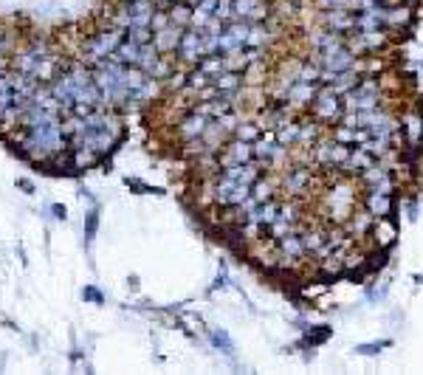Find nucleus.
Listing matches in <instances>:
<instances>
[{
    "instance_id": "46",
    "label": "nucleus",
    "mask_w": 423,
    "mask_h": 375,
    "mask_svg": "<svg viewBox=\"0 0 423 375\" xmlns=\"http://www.w3.org/2000/svg\"><path fill=\"white\" fill-rule=\"evenodd\" d=\"M51 212H54V218H60V221H65V206H51Z\"/></svg>"
},
{
    "instance_id": "39",
    "label": "nucleus",
    "mask_w": 423,
    "mask_h": 375,
    "mask_svg": "<svg viewBox=\"0 0 423 375\" xmlns=\"http://www.w3.org/2000/svg\"><path fill=\"white\" fill-rule=\"evenodd\" d=\"M327 291V285L322 282V285H302V296L305 299H316V296H322Z\"/></svg>"
},
{
    "instance_id": "27",
    "label": "nucleus",
    "mask_w": 423,
    "mask_h": 375,
    "mask_svg": "<svg viewBox=\"0 0 423 375\" xmlns=\"http://www.w3.org/2000/svg\"><path fill=\"white\" fill-rule=\"evenodd\" d=\"M302 235V243H305V249H308V257H313L325 243H327V229H302L299 232Z\"/></svg>"
},
{
    "instance_id": "34",
    "label": "nucleus",
    "mask_w": 423,
    "mask_h": 375,
    "mask_svg": "<svg viewBox=\"0 0 423 375\" xmlns=\"http://www.w3.org/2000/svg\"><path fill=\"white\" fill-rule=\"evenodd\" d=\"M172 71H175V65H172V63L161 54V60L155 63V68L150 71V77H152V79H169V77H172Z\"/></svg>"
},
{
    "instance_id": "8",
    "label": "nucleus",
    "mask_w": 423,
    "mask_h": 375,
    "mask_svg": "<svg viewBox=\"0 0 423 375\" xmlns=\"http://www.w3.org/2000/svg\"><path fill=\"white\" fill-rule=\"evenodd\" d=\"M319 57V63H322V68H327V71H333V74H339V71H350L353 65H356V51L344 43V46H336V48H330V51H325V54H316Z\"/></svg>"
},
{
    "instance_id": "37",
    "label": "nucleus",
    "mask_w": 423,
    "mask_h": 375,
    "mask_svg": "<svg viewBox=\"0 0 423 375\" xmlns=\"http://www.w3.org/2000/svg\"><path fill=\"white\" fill-rule=\"evenodd\" d=\"M127 37H130L133 43L144 46V43H150V40H152V29H127Z\"/></svg>"
},
{
    "instance_id": "2",
    "label": "nucleus",
    "mask_w": 423,
    "mask_h": 375,
    "mask_svg": "<svg viewBox=\"0 0 423 375\" xmlns=\"http://www.w3.org/2000/svg\"><path fill=\"white\" fill-rule=\"evenodd\" d=\"M124 37H127V29H122V26H116V29H110V32H102V34L91 37V40L85 43V60L93 63V65H99L102 60H108V57L124 43Z\"/></svg>"
},
{
    "instance_id": "24",
    "label": "nucleus",
    "mask_w": 423,
    "mask_h": 375,
    "mask_svg": "<svg viewBox=\"0 0 423 375\" xmlns=\"http://www.w3.org/2000/svg\"><path fill=\"white\" fill-rule=\"evenodd\" d=\"M169 20H172V26H181V29H189L192 26V12H195V6H189L186 0H175V4H169Z\"/></svg>"
},
{
    "instance_id": "35",
    "label": "nucleus",
    "mask_w": 423,
    "mask_h": 375,
    "mask_svg": "<svg viewBox=\"0 0 423 375\" xmlns=\"http://www.w3.org/2000/svg\"><path fill=\"white\" fill-rule=\"evenodd\" d=\"M215 18H218V20H223V23H232V20H235V9H232V0H218Z\"/></svg>"
},
{
    "instance_id": "7",
    "label": "nucleus",
    "mask_w": 423,
    "mask_h": 375,
    "mask_svg": "<svg viewBox=\"0 0 423 375\" xmlns=\"http://www.w3.org/2000/svg\"><path fill=\"white\" fill-rule=\"evenodd\" d=\"M401 130H403V147H420L423 144V110H417V107L403 110Z\"/></svg>"
},
{
    "instance_id": "10",
    "label": "nucleus",
    "mask_w": 423,
    "mask_h": 375,
    "mask_svg": "<svg viewBox=\"0 0 423 375\" xmlns=\"http://www.w3.org/2000/svg\"><path fill=\"white\" fill-rule=\"evenodd\" d=\"M361 206H364L372 218H392V212H395V195H384V192L364 190V192H361Z\"/></svg>"
},
{
    "instance_id": "13",
    "label": "nucleus",
    "mask_w": 423,
    "mask_h": 375,
    "mask_svg": "<svg viewBox=\"0 0 423 375\" xmlns=\"http://www.w3.org/2000/svg\"><path fill=\"white\" fill-rule=\"evenodd\" d=\"M372 223H375V218H372V215H370L364 206H356V209H353V215H350V218H347L341 226H344V232H347V235H353V237L361 243L364 237H370V232H372Z\"/></svg>"
},
{
    "instance_id": "30",
    "label": "nucleus",
    "mask_w": 423,
    "mask_h": 375,
    "mask_svg": "<svg viewBox=\"0 0 423 375\" xmlns=\"http://www.w3.org/2000/svg\"><path fill=\"white\" fill-rule=\"evenodd\" d=\"M197 68H200L206 77L215 79L221 71H226V68H223V54H206V57L197 63Z\"/></svg>"
},
{
    "instance_id": "31",
    "label": "nucleus",
    "mask_w": 423,
    "mask_h": 375,
    "mask_svg": "<svg viewBox=\"0 0 423 375\" xmlns=\"http://www.w3.org/2000/svg\"><path fill=\"white\" fill-rule=\"evenodd\" d=\"M206 85H212V77H206V74H203V71L195 65V68L186 74V91L195 96V93H197V91H203Z\"/></svg>"
},
{
    "instance_id": "16",
    "label": "nucleus",
    "mask_w": 423,
    "mask_h": 375,
    "mask_svg": "<svg viewBox=\"0 0 423 375\" xmlns=\"http://www.w3.org/2000/svg\"><path fill=\"white\" fill-rule=\"evenodd\" d=\"M313 268H316V274H319L325 282H330V279H336V277H344V254H341V251H330L327 257H319V260L313 263Z\"/></svg>"
},
{
    "instance_id": "41",
    "label": "nucleus",
    "mask_w": 423,
    "mask_h": 375,
    "mask_svg": "<svg viewBox=\"0 0 423 375\" xmlns=\"http://www.w3.org/2000/svg\"><path fill=\"white\" fill-rule=\"evenodd\" d=\"M327 336H330V327H325V324H322V330H319V333H308V344H311V347H313V344H322Z\"/></svg>"
},
{
    "instance_id": "3",
    "label": "nucleus",
    "mask_w": 423,
    "mask_h": 375,
    "mask_svg": "<svg viewBox=\"0 0 423 375\" xmlns=\"http://www.w3.org/2000/svg\"><path fill=\"white\" fill-rule=\"evenodd\" d=\"M311 155H313V164L322 166V169H341V164L347 161L350 155V147L347 144H339L333 138H319L313 147H311Z\"/></svg>"
},
{
    "instance_id": "47",
    "label": "nucleus",
    "mask_w": 423,
    "mask_h": 375,
    "mask_svg": "<svg viewBox=\"0 0 423 375\" xmlns=\"http://www.w3.org/2000/svg\"><path fill=\"white\" fill-rule=\"evenodd\" d=\"M367 4H381V6H389V4H398V0H367Z\"/></svg>"
},
{
    "instance_id": "11",
    "label": "nucleus",
    "mask_w": 423,
    "mask_h": 375,
    "mask_svg": "<svg viewBox=\"0 0 423 375\" xmlns=\"http://www.w3.org/2000/svg\"><path fill=\"white\" fill-rule=\"evenodd\" d=\"M370 237H372V249L389 251L395 246V240H398V223L392 218H375Z\"/></svg>"
},
{
    "instance_id": "9",
    "label": "nucleus",
    "mask_w": 423,
    "mask_h": 375,
    "mask_svg": "<svg viewBox=\"0 0 423 375\" xmlns=\"http://www.w3.org/2000/svg\"><path fill=\"white\" fill-rule=\"evenodd\" d=\"M319 23L330 32H339V34H350L356 29V12L353 9H325V15L319 18Z\"/></svg>"
},
{
    "instance_id": "19",
    "label": "nucleus",
    "mask_w": 423,
    "mask_h": 375,
    "mask_svg": "<svg viewBox=\"0 0 423 375\" xmlns=\"http://www.w3.org/2000/svg\"><path fill=\"white\" fill-rule=\"evenodd\" d=\"M277 249H280V257H285V260H305V257H308V249H305L299 232H291V235L280 237V240H277Z\"/></svg>"
},
{
    "instance_id": "29",
    "label": "nucleus",
    "mask_w": 423,
    "mask_h": 375,
    "mask_svg": "<svg viewBox=\"0 0 423 375\" xmlns=\"http://www.w3.org/2000/svg\"><path fill=\"white\" fill-rule=\"evenodd\" d=\"M158 60H161V51L152 46V40H150V43H144V46H141V54H138V68L150 74V71L155 68V63H158Z\"/></svg>"
},
{
    "instance_id": "45",
    "label": "nucleus",
    "mask_w": 423,
    "mask_h": 375,
    "mask_svg": "<svg viewBox=\"0 0 423 375\" xmlns=\"http://www.w3.org/2000/svg\"><path fill=\"white\" fill-rule=\"evenodd\" d=\"M18 186H20V190H26V192H34V183H32V180H26V178H20V180H18Z\"/></svg>"
},
{
    "instance_id": "36",
    "label": "nucleus",
    "mask_w": 423,
    "mask_h": 375,
    "mask_svg": "<svg viewBox=\"0 0 423 375\" xmlns=\"http://www.w3.org/2000/svg\"><path fill=\"white\" fill-rule=\"evenodd\" d=\"M169 23H172V20H169V12H167V9H164V12H158V9H155V15H152V23H150V29H152V34H155V32L167 29Z\"/></svg>"
},
{
    "instance_id": "12",
    "label": "nucleus",
    "mask_w": 423,
    "mask_h": 375,
    "mask_svg": "<svg viewBox=\"0 0 423 375\" xmlns=\"http://www.w3.org/2000/svg\"><path fill=\"white\" fill-rule=\"evenodd\" d=\"M316 91H319V85L316 82H302V79H297L291 88H288V105L294 107V110H308L311 105H313V99H316Z\"/></svg>"
},
{
    "instance_id": "32",
    "label": "nucleus",
    "mask_w": 423,
    "mask_h": 375,
    "mask_svg": "<svg viewBox=\"0 0 423 375\" xmlns=\"http://www.w3.org/2000/svg\"><path fill=\"white\" fill-rule=\"evenodd\" d=\"M235 136H237V138H243V141H252V144H254V141L263 136V127H260L257 121H240V124H237V130H235Z\"/></svg>"
},
{
    "instance_id": "17",
    "label": "nucleus",
    "mask_w": 423,
    "mask_h": 375,
    "mask_svg": "<svg viewBox=\"0 0 423 375\" xmlns=\"http://www.w3.org/2000/svg\"><path fill=\"white\" fill-rule=\"evenodd\" d=\"M370 164H375V158L364 150V147H350V155H347V161L341 164V175H350V178H356L358 172H364Z\"/></svg>"
},
{
    "instance_id": "22",
    "label": "nucleus",
    "mask_w": 423,
    "mask_h": 375,
    "mask_svg": "<svg viewBox=\"0 0 423 375\" xmlns=\"http://www.w3.org/2000/svg\"><path fill=\"white\" fill-rule=\"evenodd\" d=\"M277 215H280V201L274 198V201H266V204H257L254 209H252V215H249V221L252 223H260V226H271L274 221H277Z\"/></svg>"
},
{
    "instance_id": "25",
    "label": "nucleus",
    "mask_w": 423,
    "mask_h": 375,
    "mask_svg": "<svg viewBox=\"0 0 423 375\" xmlns=\"http://www.w3.org/2000/svg\"><path fill=\"white\" fill-rule=\"evenodd\" d=\"M138 54H141V46L133 43L130 37H124V43L110 54V60H116L122 65H138Z\"/></svg>"
},
{
    "instance_id": "21",
    "label": "nucleus",
    "mask_w": 423,
    "mask_h": 375,
    "mask_svg": "<svg viewBox=\"0 0 423 375\" xmlns=\"http://www.w3.org/2000/svg\"><path fill=\"white\" fill-rule=\"evenodd\" d=\"M280 192V186H277V178H268V175H260L254 183H252V198L257 204H266V201H274Z\"/></svg>"
},
{
    "instance_id": "26",
    "label": "nucleus",
    "mask_w": 423,
    "mask_h": 375,
    "mask_svg": "<svg viewBox=\"0 0 423 375\" xmlns=\"http://www.w3.org/2000/svg\"><path fill=\"white\" fill-rule=\"evenodd\" d=\"M212 82H215V88L223 93H237L243 88V74L240 71H221Z\"/></svg>"
},
{
    "instance_id": "5",
    "label": "nucleus",
    "mask_w": 423,
    "mask_h": 375,
    "mask_svg": "<svg viewBox=\"0 0 423 375\" xmlns=\"http://www.w3.org/2000/svg\"><path fill=\"white\" fill-rule=\"evenodd\" d=\"M218 158H221V169L237 166V164H249V161H254V144H252V141H243V138H237V136H232V138L223 144V150L218 152Z\"/></svg>"
},
{
    "instance_id": "4",
    "label": "nucleus",
    "mask_w": 423,
    "mask_h": 375,
    "mask_svg": "<svg viewBox=\"0 0 423 375\" xmlns=\"http://www.w3.org/2000/svg\"><path fill=\"white\" fill-rule=\"evenodd\" d=\"M415 26V6L412 4H389L384 6V29L389 34H401V32H409Z\"/></svg>"
},
{
    "instance_id": "1",
    "label": "nucleus",
    "mask_w": 423,
    "mask_h": 375,
    "mask_svg": "<svg viewBox=\"0 0 423 375\" xmlns=\"http://www.w3.org/2000/svg\"><path fill=\"white\" fill-rule=\"evenodd\" d=\"M308 113H311L316 121L333 127V124H339L341 116H344V99H341V93H339L333 85H319L316 99H313V105L308 107Z\"/></svg>"
},
{
    "instance_id": "40",
    "label": "nucleus",
    "mask_w": 423,
    "mask_h": 375,
    "mask_svg": "<svg viewBox=\"0 0 423 375\" xmlns=\"http://www.w3.org/2000/svg\"><path fill=\"white\" fill-rule=\"evenodd\" d=\"M381 347H389V341H378V344H358V347H356V353H361V355H375Z\"/></svg>"
},
{
    "instance_id": "48",
    "label": "nucleus",
    "mask_w": 423,
    "mask_h": 375,
    "mask_svg": "<svg viewBox=\"0 0 423 375\" xmlns=\"http://www.w3.org/2000/svg\"><path fill=\"white\" fill-rule=\"evenodd\" d=\"M127 4H136V0H127Z\"/></svg>"
},
{
    "instance_id": "43",
    "label": "nucleus",
    "mask_w": 423,
    "mask_h": 375,
    "mask_svg": "<svg viewBox=\"0 0 423 375\" xmlns=\"http://www.w3.org/2000/svg\"><path fill=\"white\" fill-rule=\"evenodd\" d=\"M96 223H99V215H96V212H91V215H88V232H85V235H88V240L93 237V232H96Z\"/></svg>"
},
{
    "instance_id": "20",
    "label": "nucleus",
    "mask_w": 423,
    "mask_h": 375,
    "mask_svg": "<svg viewBox=\"0 0 423 375\" xmlns=\"http://www.w3.org/2000/svg\"><path fill=\"white\" fill-rule=\"evenodd\" d=\"M319 138H322V121H316L313 116L311 119H299V141H297V147L311 150Z\"/></svg>"
},
{
    "instance_id": "49",
    "label": "nucleus",
    "mask_w": 423,
    "mask_h": 375,
    "mask_svg": "<svg viewBox=\"0 0 423 375\" xmlns=\"http://www.w3.org/2000/svg\"><path fill=\"white\" fill-rule=\"evenodd\" d=\"M0 68H4V60H0Z\"/></svg>"
},
{
    "instance_id": "6",
    "label": "nucleus",
    "mask_w": 423,
    "mask_h": 375,
    "mask_svg": "<svg viewBox=\"0 0 423 375\" xmlns=\"http://www.w3.org/2000/svg\"><path fill=\"white\" fill-rule=\"evenodd\" d=\"M178 57L183 63H189V65H197L206 57V51H203V29H192V26L183 29L181 43H178Z\"/></svg>"
},
{
    "instance_id": "15",
    "label": "nucleus",
    "mask_w": 423,
    "mask_h": 375,
    "mask_svg": "<svg viewBox=\"0 0 423 375\" xmlns=\"http://www.w3.org/2000/svg\"><path fill=\"white\" fill-rule=\"evenodd\" d=\"M209 116H203V113H197L195 107L178 121V136L183 138V141H192V138H200L203 133H206V127H209Z\"/></svg>"
},
{
    "instance_id": "42",
    "label": "nucleus",
    "mask_w": 423,
    "mask_h": 375,
    "mask_svg": "<svg viewBox=\"0 0 423 375\" xmlns=\"http://www.w3.org/2000/svg\"><path fill=\"white\" fill-rule=\"evenodd\" d=\"M322 9H347L350 0H319Z\"/></svg>"
},
{
    "instance_id": "14",
    "label": "nucleus",
    "mask_w": 423,
    "mask_h": 375,
    "mask_svg": "<svg viewBox=\"0 0 423 375\" xmlns=\"http://www.w3.org/2000/svg\"><path fill=\"white\" fill-rule=\"evenodd\" d=\"M311 183H313V169H311V166H294V169H288L285 178H282V186H285L288 195H302V192H308Z\"/></svg>"
},
{
    "instance_id": "44",
    "label": "nucleus",
    "mask_w": 423,
    "mask_h": 375,
    "mask_svg": "<svg viewBox=\"0 0 423 375\" xmlns=\"http://www.w3.org/2000/svg\"><path fill=\"white\" fill-rule=\"evenodd\" d=\"M85 299H93V302H102V294L96 288H85Z\"/></svg>"
},
{
    "instance_id": "23",
    "label": "nucleus",
    "mask_w": 423,
    "mask_h": 375,
    "mask_svg": "<svg viewBox=\"0 0 423 375\" xmlns=\"http://www.w3.org/2000/svg\"><path fill=\"white\" fill-rule=\"evenodd\" d=\"M274 138L282 144V147H297V141H299V119H285L277 130H274Z\"/></svg>"
},
{
    "instance_id": "28",
    "label": "nucleus",
    "mask_w": 423,
    "mask_h": 375,
    "mask_svg": "<svg viewBox=\"0 0 423 375\" xmlns=\"http://www.w3.org/2000/svg\"><path fill=\"white\" fill-rule=\"evenodd\" d=\"M358 79H361V74H358L356 68H350V71H339V74H333V82H330V85H333V88L344 96L347 91H353V88L358 85Z\"/></svg>"
},
{
    "instance_id": "33",
    "label": "nucleus",
    "mask_w": 423,
    "mask_h": 375,
    "mask_svg": "<svg viewBox=\"0 0 423 375\" xmlns=\"http://www.w3.org/2000/svg\"><path fill=\"white\" fill-rule=\"evenodd\" d=\"M209 336H212V344H215L218 350H223L226 355H235V344L229 341V336H226L223 330H212Z\"/></svg>"
},
{
    "instance_id": "18",
    "label": "nucleus",
    "mask_w": 423,
    "mask_h": 375,
    "mask_svg": "<svg viewBox=\"0 0 423 375\" xmlns=\"http://www.w3.org/2000/svg\"><path fill=\"white\" fill-rule=\"evenodd\" d=\"M181 34H183V29L169 23L167 29H161V32L152 34V46H155L161 54H175V51H178V43H181Z\"/></svg>"
},
{
    "instance_id": "38",
    "label": "nucleus",
    "mask_w": 423,
    "mask_h": 375,
    "mask_svg": "<svg viewBox=\"0 0 423 375\" xmlns=\"http://www.w3.org/2000/svg\"><path fill=\"white\" fill-rule=\"evenodd\" d=\"M167 88H172V91H186V74H175V71H172V77L167 79Z\"/></svg>"
}]
</instances>
